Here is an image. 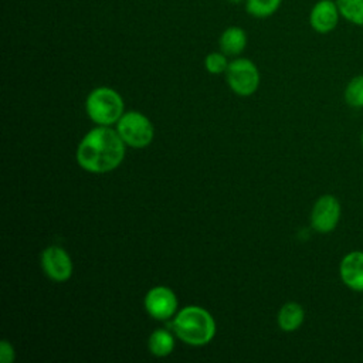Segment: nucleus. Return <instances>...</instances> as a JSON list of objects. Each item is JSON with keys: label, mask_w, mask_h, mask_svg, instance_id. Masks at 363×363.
Segmentation results:
<instances>
[{"label": "nucleus", "mask_w": 363, "mask_h": 363, "mask_svg": "<svg viewBox=\"0 0 363 363\" xmlns=\"http://www.w3.org/2000/svg\"><path fill=\"white\" fill-rule=\"evenodd\" d=\"M125 145L118 130L99 125L91 129L79 142L77 162L89 173L112 172L125 157Z\"/></svg>", "instance_id": "1"}, {"label": "nucleus", "mask_w": 363, "mask_h": 363, "mask_svg": "<svg viewBox=\"0 0 363 363\" xmlns=\"http://www.w3.org/2000/svg\"><path fill=\"white\" fill-rule=\"evenodd\" d=\"M170 326L179 339L191 346L207 345L216 335L213 316L200 306L183 308Z\"/></svg>", "instance_id": "2"}, {"label": "nucleus", "mask_w": 363, "mask_h": 363, "mask_svg": "<svg viewBox=\"0 0 363 363\" xmlns=\"http://www.w3.org/2000/svg\"><path fill=\"white\" fill-rule=\"evenodd\" d=\"M86 113L98 125L109 126L123 115L122 96L109 86H99L89 92L85 102Z\"/></svg>", "instance_id": "3"}, {"label": "nucleus", "mask_w": 363, "mask_h": 363, "mask_svg": "<svg viewBox=\"0 0 363 363\" xmlns=\"http://www.w3.org/2000/svg\"><path fill=\"white\" fill-rule=\"evenodd\" d=\"M116 123V130L128 146L140 149L147 146L153 139V125L140 112H125Z\"/></svg>", "instance_id": "4"}, {"label": "nucleus", "mask_w": 363, "mask_h": 363, "mask_svg": "<svg viewBox=\"0 0 363 363\" xmlns=\"http://www.w3.org/2000/svg\"><path fill=\"white\" fill-rule=\"evenodd\" d=\"M225 77L233 92L240 96L252 95L259 85L258 68L247 58H237L231 61L225 71Z\"/></svg>", "instance_id": "5"}, {"label": "nucleus", "mask_w": 363, "mask_h": 363, "mask_svg": "<svg viewBox=\"0 0 363 363\" xmlns=\"http://www.w3.org/2000/svg\"><path fill=\"white\" fill-rule=\"evenodd\" d=\"M41 267L44 274L55 282H64L72 275L71 257L60 245H50L41 252Z\"/></svg>", "instance_id": "6"}, {"label": "nucleus", "mask_w": 363, "mask_h": 363, "mask_svg": "<svg viewBox=\"0 0 363 363\" xmlns=\"http://www.w3.org/2000/svg\"><path fill=\"white\" fill-rule=\"evenodd\" d=\"M145 309L146 312L157 319V320H164L173 316L177 308V298L174 292L167 288V286H155L152 288L146 296H145Z\"/></svg>", "instance_id": "7"}, {"label": "nucleus", "mask_w": 363, "mask_h": 363, "mask_svg": "<svg viewBox=\"0 0 363 363\" xmlns=\"http://www.w3.org/2000/svg\"><path fill=\"white\" fill-rule=\"evenodd\" d=\"M340 217V204L336 197L325 194L319 197L311 213L312 227L319 233L332 231Z\"/></svg>", "instance_id": "8"}, {"label": "nucleus", "mask_w": 363, "mask_h": 363, "mask_svg": "<svg viewBox=\"0 0 363 363\" xmlns=\"http://www.w3.org/2000/svg\"><path fill=\"white\" fill-rule=\"evenodd\" d=\"M342 18L336 0H318L309 13V24L319 34L333 31Z\"/></svg>", "instance_id": "9"}, {"label": "nucleus", "mask_w": 363, "mask_h": 363, "mask_svg": "<svg viewBox=\"0 0 363 363\" xmlns=\"http://www.w3.org/2000/svg\"><path fill=\"white\" fill-rule=\"evenodd\" d=\"M340 277L343 282L354 289L363 291V252H349L340 262Z\"/></svg>", "instance_id": "10"}, {"label": "nucleus", "mask_w": 363, "mask_h": 363, "mask_svg": "<svg viewBox=\"0 0 363 363\" xmlns=\"http://www.w3.org/2000/svg\"><path fill=\"white\" fill-rule=\"evenodd\" d=\"M218 44H220V50L225 55H238L244 51L247 45V34L241 27H237V26L227 27L221 33Z\"/></svg>", "instance_id": "11"}, {"label": "nucleus", "mask_w": 363, "mask_h": 363, "mask_svg": "<svg viewBox=\"0 0 363 363\" xmlns=\"http://www.w3.org/2000/svg\"><path fill=\"white\" fill-rule=\"evenodd\" d=\"M303 309L296 302H288L278 312V325L284 332L296 330L303 322Z\"/></svg>", "instance_id": "12"}, {"label": "nucleus", "mask_w": 363, "mask_h": 363, "mask_svg": "<svg viewBox=\"0 0 363 363\" xmlns=\"http://www.w3.org/2000/svg\"><path fill=\"white\" fill-rule=\"evenodd\" d=\"M149 350L156 357L169 356L174 347V339L166 329H156L150 333L147 340Z\"/></svg>", "instance_id": "13"}, {"label": "nucleus", "mask_w": 363, "mask_h": 363, "mask_svg": "<svg viewBox=\"0 0 363 363\" xmlns=\"http://www.w3.org/2000/svg\"><path fill=\"white\" fill-rule=\"evenodd\" d=\"M342 18L363 27V0H336Z\"/></svg>", "instance_id": "14"}, {"label": "nucleus", "mask_w": 363, "mask_h": 363, "mask_svg": "<svg viewBox=\"0 0 363 363\" xmlns=\"http://www.w3.org/2000/svg\"><path fill=\"white\" fill-rule=\"evenodd\" d=\"M282 0H245V10L255 18L272 16L281 6Z\"/></svg>", "instance_id": "15"}, {"label": "nucleus", "mask_w": 363, "mask_h": 363, "mask_svg": "<svg viewBox=\"0 0 363 363\" xmlns=\"http://www.w3.org/2000/svg\"><path fill=\"white\" fill-rule=\"evenodd\" d=\"M345 98L347 104L354 108L363 106V75H357L350 79L345 91Z\"/></svg>", "instance_id": "16"}, {"label": "nucleus", "mask_w": 363, "mask_h": 363, "mask_svg": "<svg viewBox=\"0 0 363 363\" xmlns=\"http://www.w3.org/2000/svg\"><path fill=\"white\" fill-rule=\"evenodd\" d=\"M228 64L230 62L227 61V55L223 51L221 52H210L204 58V67L210 74L225 72L228 68Z\"/></svg>", "instance_id": "17"}, {"label": "nucleus", "mask_w": 363, "mask_h": 363, "mask_svg": "<svg viewBox=\"0 0 363 363\" xmlns=\"http://www.w3.org/2000/svg\"><path fill=\"white\" fill-rule=\"evenodd\" d=\"M16 357L14 347L7 340H1L0 343V362L1 363H13Z\"/></svg>", "instance_id": "18"}, {"label": "nucleus", "mask_w": 363, "mask_h": 363, "mask_svg": "<svg viewBox=\"0 0 363 363\" xmlns=\"http://www.w3.org/2000/svg\"><path fill=\"white\" fill-rule=\"evenodd\" d=\"M228 1H231V3H241L242 0H228Z\"/></svg>", "instance_id": "19"}, {"label": "nucleus", "mask_w": 363, "mask_h": 363, "mask_svg": "<svg viewBox=\"0 0 363 363\" xmlns=\"http://www.w3.org/2000/svg\"><path fill=\"white\" fill-rule=\"evenodd\" d=\"M362 143H363V135H362Z\"/></svg>", "instance_id": "20"}]
</instances>
